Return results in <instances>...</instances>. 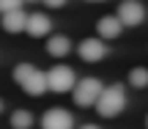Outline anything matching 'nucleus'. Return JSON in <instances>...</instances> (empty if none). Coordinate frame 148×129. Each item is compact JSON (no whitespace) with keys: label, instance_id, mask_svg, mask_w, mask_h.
<instances>
[{"label":"nucleus","instance_id":"6ab92c4d","mask_svg":"<svg viewBox=\"0 0 148 129\" xmlns=\"http://www.w3.org/2000/svg\"><path fill=\"white\" fill-rule=\"evenodd\" d=\"M0 113H3V99H0Z\"/></svg>","mask_w":148,"mask_h":129},{"label":"nucleus","instance_id":"f03ea898","mask_svg":"<svg viewBox=\"0 0 148 129\" xmlns=\"http://www.w3.org/2000/svg\"><path fill=\"white\" fill-rule=\"evenodd\" d=\"M123 107H126V91H123L121 82L107 85L104 91H101L99 102H96V110H99L101 118H115V115L123 113Z\"/></svg>","mask_w":148,"mask_h":129},{"label":"nucleus","instance_id":"ddd939ff","mask_svg":"<svg viewBox=\"0 0 148 129\" xmlns=\"http://www.w3.org/2000/svg\"><path fill=\"white\" fill-rule=\"evenodd\" d=\"M11 126L14 129H30L33 126V113L30 110H14L11 113Z\"/></svg>","mask_w":148,"mask_h":129},{"label":"nucleus","instance_id":"423d86ee","mask_svg":"<svg viewBox=\"0 0 148 129\" xmlns=\"http://www.w3.org/2000/svg\"><path fill=\"white\" fill-rule=\"evenodd\" d=\"M118 16H121V22L126 27H137L145 19V5L140 0H126V3L118 5Z\"/></svg>","mask_w":148,"mask_h":129},{"label":"nucleus","instance_id":"1a4fd4ad","mask_svg":"<svg viewBox=\"0 0 148 129\" xmlns=\"http://www.w3.org/2000/svg\"><path fill=\"white\" fill-rule=\"evenodd\" d=\"M3 19H0V25H3L5 33H22L27 27V14L22 8H14V11H3Z\"/></svg>","mask_w":148,"mask_h":129},{"label":"nucleus","instance_id":"7ed1b4c3","mask_svg":"<svg viewBox=\"0 0 148 129\" xmlns=\"http://www.w3.org/2000/svg\"><path fill=\"white\" fill-rule=\"evenodd\" d=\"M101 91H104V85H101L96 77H85V80H79L77 85H74L71 99H74V104H77V107H96Z\"/></svg>","mask_w":148,"mask_h":129},{"label":"nucleus","instance_id":"6e6552de","mask_svg":"<svg viewBox=\"0 0 148 129\" xmlns=\"http://www.w3.org/2000/svg\"><path fill=\"white\" fill-rule=\"evenodd\" d=\"M27 36L33 38H44L52 33V19H49L47 14H41V11H33V14H27V27H25Z\"/></svg>","mask_w":148,"mask_h":129},{"label":"nucleus","instance_id":"f257e3e1","mask_svg":"<svg viewBox=\"0 0 148 129\" xmlns=\"http://www.w3.org/2000/svg\"><path fill=\"white\" fill-rule=\"evenodd\" d=\"M14 80L22 85V91L27 96H44L49 91V82H47V71L36 69L30 63H19L14 69Z\"/></svg>","mask_w":148,"mask_h":129},{"label":"nucleus","instance_id":"20e7f679","mask_svg":"<svg viewBox=\"0 0 148 129\" xmlns=\"http://www.w3.org/2000/svg\"><path fill=\"white\" fill-rule=\"evenodd\" d=\"M47 82H49V91L69 93V91H74V85H77V77H74V71L69 66H52V69L47 71Z\"/></svg>","mask_w":148,"mask_h":129},{"label":"nucleus","instance_id":"39448f33","mask_svg":"<svg viewBox=\"0 0 148 129\" xmlns=\"http://www.w3.org/2000/svg\"><path fill=\"white\" fill-rule=\"evenodd\" d=\"M77 55L88 63H99L101 58H107V44L101 36H90V38H82L77 44Z\"/></svg>","mask_w":148,"mask_h":129},{"label":"nucleus","instance_id":"f8f14e48","mask_svg":"<svg viewBox=\"0 0 148 129\" xmlns=\"http://www.w3.org/2000/svg\"><path fill=\"white\" fill-rule=\"evenodd\" d=\"M129 85L132 88H148V69L145 66H134L132 71H129Z\"/></svg>","mask_w":148,"mask_h":129},{"label":"nucleus","instance_id":"4468645a","mask_svg":"<svg viewBox=\"0 0 148 129\" xmlns=\"http://www.w3.org/2000/svg\"><path fill=\"white\" fill-rule=\"evenodd\" d=\"M25 0H0V14L3 11H14V8H22Z\"/></svg>","mask_w":148,"mask_h":129},{"label":"nucleus","instance_id":"dca6fc26","mask_svg":"<svg viewBox=\"0 0 148 129\" xmlns=\"http://www.w3.org/2000/svg\"><path fill=\"white\" fill-rule=\"evenodd\" d=\"M79 129H101V126H96V124H82Z\"/></svg>","mask_w":148,"mask_h":129},{"label":"nucleus","instance_id":"a211bd4d","mask_svg":"<svg viewBox=\"0 0 148 129\" xmlns=\"http://www.w3.org/2000/svg\"><path fill=\"white\" fill-rule=\"evenodd\" d=\"M88 3H104V0H88Z\"/></svg>","mask_w":148,"mask_h":129},{"label":"nucleus","instance_id":"aec40b11","mask_svg":"<svg viewBox=\"0 0 148 129\" xmlns=\"http://www.w3.org/2000/svg\"><path fill=\"white\" fill-rule=\"evenodd\" d=\"M145 126H148V115H145Z\"/></svg>","mask_w":148,"mask_h":129},{"label":"nucleus","instance_id":"f3484780","mask_svg":"<svg viewBox=\"0 0 148 129\" xmlns=\"http://www.w3.org/2000/svg\"><path fill=\"white\" fill-rule=\"evenodd\" d=\"M25 3H41V0H25Z\"/></svg>","mask_w":148,"mask_h":129},{"label":"nucleus","instance_id":"0eeeda50","mask_svg":"<svg viewBox=\"0 0 148 129\" xmlns=\"http://www.w3.org/2000/svg\"><path fill=\"white\" fill-rule=\"evenodd\" d=\"M41 129H74V118L63 107H49L41 115Z\"/></svg>","mask_w":148,"mask_h":129},{"label":"nucleus","instance_id":"9b49d317","mask_svg":"<svg viewBox=\"0 0 148 129\" xmlns=\"http://www.w3.org/2000/svg\"><path fill=\"white\" fill-rule=\"evenodd\" d=\"M47 52L52 58H66L71 52V41L69 36H47Z\"/></svg>","mask_w":148,"mask_h":129},{"label":"nucleus","instance_id":"2eb2a0df","mask_svg":"<svg viewBox=\"0 0 148 129\" xmlns=\"http://www.w3.org/2000/svg\"><path fill=\"white\" fill-rule=\"evenodd\" d=\"M44 5H47V8H63L66 3H69V0H41Z\"/></svg>","mask_w":148,"mask_h":129},{"label":"nucleus","instance_id":"9d476101","mask_svg":"<svg viewBox=\"0 0 148 129\" xmlns=\"http://www.w3.org/2000/svg\"><path fill=\"white\" fill-rule=\"evenodd\" d=\"M121 27H126L121 22V16H101L99 22H96V30H99V36L104 38V41H110V38H118L121 36Z\"/></svg>","mask_w":148,"mask_h":129}]
</instances>
